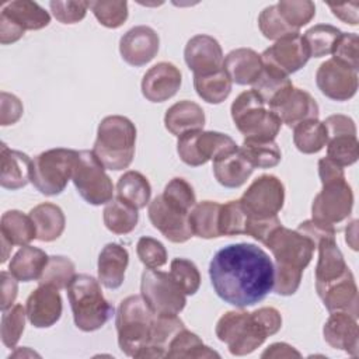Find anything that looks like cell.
I'll return each mask as SVG.
<instances>
[{
	"label": "cell",
	"instance_id": "1",
	"mask_svg": "<svg viewBox=\"0 0 359 359\" xmlns=\"http://www.w3.org/2000/svg\"><path fill=\"white\" fill-rule=\"evenodd\" d=\"M209 278L216 294L244 309L262 302L273 290L275 268L269 255L255 244H229L213 255Z\"/></svg>",
	"mask_w": 359,
	"mask_h": 359
},
{
	"label": "cell",
	"instance_id": "2",
	"mask_svg": "<svg viewBox=\"0 0 359 359\" xmlns=\"http://www.w3.org/2000/svg\"><path fill=\"white\" fill-rule=\"evenodd\" d=\"M282 327V316L275 307H261L252 313L226 311L217 321L215 332L234 356H245L259 348L265 339Z\"/></svg>",
	"mask_w": 359,
	"mask_h": 359
},
{
	"label": "cell",
	"instance_id": "3",
	"mask_svg": "<svg viewBox=\"0 0 359 359\" xmlns=\"http://www.w3.org/2000/svg\"><path fill=\"white\" fill-rule=\"evenodd\" d=\"M136 126L122 115L105 116L97 129L94 154L108 170L128 168L135 157Z\"/></svg>",
	"mask_w": 359,
	"mask_h": 359
},
{
	"label": "cell",
	"instance_id": "4",
	"mask_svg": "<svg viewBox=\"0 0 359 359\" xmlns=\"http://www.w3.org/2000/svg\"><path fill=\"white\" fill-rule=\"evenodd\" d=\"M66 290L73 320L79 330L84 332L97 331L112 317L115 309L104 297L100 280L91 275L76 273Z\"/></svg>",
	"mask_w": 359,
	"mask_h": 359
},
{
	"label": "cell",
	"instance_id": "5",
	"mask_svg": "<svg viewBox=\"0 0 359 359\" xmlns=\"http://www.w3.org/2000/svg\"><path fill=\"white\" fill-rule=\"evenodd\" d=\"M156 313L142 294L125 297L116 310L118 345L126 356L142 358L149 346Z\"/></svg>",
	"mask_w": 359,
	"mask_h": 359
},
{
	"label": "cell",
	"instance_id": "6",
	"mask_svg": "<svg viewBox=\"0 0 359 359\" xmlns=\"http://www.w3.org/2000/svg\"><path fill=\"white\" fill-rule=\"evenodd\" d=\"M230 112L236 128L244 139L275 140L282 126L280 119L266 108L252 88L243 91L233 101Z\"/></svg>",
	"mask_w": 359,
	"mask_h": 359
},
{
	"label": "cell",
	"instance_id": "7",
	"mask_svg": "<svg viewBox=\"0 0 359 359\" xmlns=\"http://www.w3.org/2000/svg\"><path fill=\"white\" fill-rule=\"evenodd\" d=\"M79 151L72 149H50L32 160L31 184L42 195L55 196L65 191L72 180Z\"/></svg>",
	"mask_w": 359,
	"mask_h": 359
},
{
	"label": "cell",
	"instance_id": "8",
	"mask_svg": "<svg viewBox=\"0 0 359 359\" xmlns=\"http://www.w3.org/2000/svg\"><path fill=\"white\" fill-rule=\"evenodd\" d=\"M72 181L80 196L90 205L100 206L114 198V184L93 150L79 151Z\"/></svg>",
	"mask_w": 359,
	"mask_h": 359
},
{
	"label": "cell",
	"instance_id": "9",
	"mask_svg": "<svg viewBox=\"0 0 359 359\" xmlns=\"http://www.w3.org/2000/svg\"><path fill=\"white\" fill-rule=\"evenodd\" d=\"M264 245L271 250L275 258V269L299 273H303L311 262L316 248V244L309 237L283 226L273 230Z\"/></svg>",
	"mask_w": 359,
	"mask_h": 359
},
{
	"label": "cell",
	"instance_id": "10",
	"mask_svg": "<svg viewBox=\"0 0 359 359\" xmlns=\"http://www.w3.org/2000/svg\"><path fill=\"white\" fill-rule=\"evenodd\" d=\"M140 294L156 314H178L187 304V294L172 280L171 275L154 268L143 271Z\"/></svg>",
	"mask_w": 359,
	"mask_h": 359
},
{
	"label": "cell",
	"instance_id": "11",
	"mask_svg": "<svg viewBox=\"0 0 359 359\" xmlns=\"http://www.w3.org/2000/svg\"><path fill=\"white\" fill-rule=\"evenodd\" d=\"M236 147L238 146L229 135L203 129L184 133L177 140V153L181 161L191 167L203 165Z\"/></svg>",
	"mask_w": 359,
	"mask_h": 359
},
{
	"label": "cell",
	"instance_id": "12",
	"mask_svg": "<svg viewBox=\"0 0 359 359\" xmlns=\"http://www.w3.org/2000/svg\"><path fill=\"white\" fill-rule=\"evenodd\" d=\"M250 219H269L278 216L285 202V187L272 174L259 175L238 199Z\"/></svg>",
	"mask_w": 359,
	"mask_h": 359
},
{
	"label": "cell",
	"instance_id": "13",
	"mask_svg": "<svg viewBox=\"0 0 359 359\" xmlns=\"http://www.w3.org/2000/svg\"><path fill=\"white\" fill-rule=\"evenodd\" d=\"M352 208L353 192L344 178L323 184L321 191L314 196L311 215L313 220L335 227L351 216Z\"/></svg>",
	"mask_w": 359,
	"mask_h": 359
},
{
	"label": "cell",
	"instance_id": "14",
	"mask_svg": "<svg viewBox=\"0 0 359 359\" xmlns=\"http://www.w3.org/2000/svg\"><path fill=\"white\" fill-rule=\"evenodd\" d=\"M323 123L328 135L327 157L341 167L355 164L359 157V142L353 119L346 115L335 114L330 115Z\"/></svg>",
	"mask_w": 359,
	"mask_h": 359
},
{
	"label": "cell",
	"instance_id": "15",
	"mask_svg": "<svg viewBox=\"0 0 359 359\" xmlns=\"http://www.w3.org/2000/svg\"><path fill=\"white\" fill-rule=\"evenodd\" d=\"M147 213L153 227L171 243H185L194 236L189 213L167 202L163 195H157L149 203Z\"/></svg>",
	"mask_w": 359,
	"mask_h": 359
},
{
	"label": "cell",
	"instance_id": "16",
	"mask_svg": "<svg viewBox=\"0 0 359 359\" xmlns=\"http://www.w3.org/2000/svg\"><path fill=\"white\" fill-rule=\"evenodd\" d=\"M316 83L330 100L348 101L358 91V72L331 57L317 69Z\"/></svg>",
	"mask_w": 359,
	"mask_h": 359
},
{
	"label": "cell",
	"instance_id": "17",
	"mask_svg": "<svg viewBox=\"0 0 359 359\" xmlns=\"http://www.w3.org/2000/svg\"><path fill=\"white\" fill-rule=\"evenodd\" d=\"M310 57L309 46L300 34L276 41L261 55L264 66L273 67L286 76L300 70Z\"/></svg>",
	"mask_w": 359,
	"mask_h": 359
},
{
	"label": "cell",
	"instance_id": "18",
	"mask_svg": "<svg viewBox=\"0 0 359 359\" xmlns=\"http://www.w3.org/2000/svg\"><path fill=\"white\" fill-rule=\"evenodd\" d=\"M160 48L157 32L147 25L130 28L119 41V52L122 59L135 67L147 65L154 59Z\"/></svg>",
	"mask_w": 359,
	"mask_h": 359
},
{
	"label": "cell",
	"instance_id": "19",
	"mask_svg": "<svg viewBox=\"0 0 359 359\" xmlns=\"http://www.w3.org/2000/svg\"><path fill=\"white\" fill-rule=\"evenodd\" d=\"M63 304L59 289L52 285H39L25 302L27 318L35 328H49L62 316Z\"/></svg>",
	"mask_w": 359,
	"mask_h": 359
},
{
	"label": "cell",
	"instance_id": "20",
	"mask_svg": "<svg viewBox=\"0 0 359 359\" xmlns=\"http://www.w3.org/2000/svg\"><path fill=\"white\" fill-rule=\"evenodd\" d=\"M184 59L189 70L194 72V76H202L222 69L224 56L217 39L199 34L187 42Z\"/></svg>",
	"mask_w": 359,
	"mask_h": 359
},
{
	"label": "cell",
	"instance_id": "21",
	"mask_svg": "<svg viewBox=\"0 0 359 359\" xmlns=\"http://www.w3.org/2000/svg\"><path fill=\"white\" fill-rule=\"evenodd\" d=\"M269 109L289 128H294L297 123L318 119L320 108L313 95L302 88L292 87L286 91Z\"/></svg>",
	"mask_w": 359,
	"mask_h": 359
},
{
	"label": "cell",
	"instance_id": "22",
	"mask_svg": "<svg viewBox=\"0 0 359 359\" xmlns=\"http://www.w3.org/2000/svg\"><path fill=\"white\" fill-rule=\"evenodd\" d=\"M180 69L170 62L151 66L142 79V94L150 102H164L172 98L181 87Z\"/></svg>",
	"mask_w": 359,
	"mask_h": 359
},
{
	"label": "cell",
	"instance_id": "23",
	"mask_svg": "<svg viewBox=\"0 0 359 359\" xmlns=\"http://www.w3.org/2000/svg\"><path fill=\"white\" fill-rule=\"evenodd\" d=\"M323 335L331 348L344 351L351 356H358L359 327L353 316L345 311H332L324 324Z\"/></svg>",
	"mask_w": 359,
	"mask_h": 359
},
{
	"label": "cell",
	"instance_id": "24",
	"mask_svg": "<svg viewBox=\"0 0 359 359\" xmlns=\"http://www.w3.org/2000/svg\"><path fill=\"white\" fill-rule=\"evenodd\" d=\"M317 294L330 313L345 311L358 318L359 296L358 286L351 269H348L339 279L324 286L321 290L317 292Z\"/></svg>",
	"mask_w": 359,
	"mask_h": 359
},
{
	"label": "cell",
	"instance_id": "25",
	"mask_svg": "<svg viewBox=\"0 0 359 359\" xmlns=\"http://www.w3.org/2000/svg\"><path fill=\"white\" fill-rule=\"evenodd\" d=\"M318 261L316 265V290L339 279L349 268L337 245L335 237H327L317 243Z\"/></svg>",
	"mask_w": 359,
	"mask_h": 359
},
{
	"label": "cell",
	"instance_id": "26",
	"mask_svg": "<svg viewBox=\"0 0 359 359\" xmlns=\"http://www.w3.org/2000/svg\"><path fill=\"white\" fill-rule=\"evenodd\" d=\"M254 167L247 161L240 147L213 158V174L224 188H238L251 177Z\"/></svg>",
	"mask_w": 359,
	"mask_h": 359
},
{
	"label": "cell",
	"instance_id": "27",
	"mask_svg": "<svg viewBox=\"0 0 359 359\" xmlns=\"http://www.w3.org/2000/svg\"><path fill=\"white\" fill-rule=\"evenodd\" d=\"M129 264V252L116 243H108L98 255V280L107 289H118L125 280V272Z\"/></svg>",
	"mask_w": 359,
	"mask_h": 359
},
{
	"label": "cell",
	"instance_id": "28",
	"mask_svg": "<svg viewBox=\"0 0 359 359\" xmlns=\"http://www.w3.org/2000/svg\"><path fill=\"white\" fill-rule=\"evenodd\" d=\"M223 67L227 72L231 83L238 86H252L262 72L264 63L261 55H258L254 49L238 48L226 55Z\"/></svg>",
	"mask_w": 359,
	"mask_h": 359
},
{
	"label": "cell",
	"instance_id": "29",
	"mask_svg": "<svg viewBox=\"0 0 359 359\" xmlns=\"http://www.w3.org/2000/svg\"><path fill=\"white\" fill-rule=\"evenodd\" d=\"M1 168L0 184L6 189H20L31 182V165L32 160L28 154L10 149L6 143H1Z\"/></svg>",
	"mask_w": 359,
	"mask_h": 359
},
{
	"label": "cell",
	"instance_id": "30",
	"mask_svg": "<svg viewBox=\"0 0 359 359\" xmlns=\"http://www.w3.org/2000/svg\"><path fill=\"white\" fill-rule=\"evenodd\" d=\"M164 126L177 137L188 132L202 130L205 126V112L202 107L194 101H178L165 111Z\"/></svg>",
	"mask_w": 359,
	"mask_h": 359
},
{
	"label": "cell",
	"instance_id": "31",
	"mask_svg": "<svg viewBox=\"0 0 359 359\" xmlns=\"http://www.w3.org/2000/svg\"><path fill=\"white\" fill-rule=\"evenodd\" d=\"M49 261L45 251L32 245H22L11 258L8 272L20 282L38 280Z\"/></svg>",
	"mask_w": 359,
	"mask_h": 359
},
{
	"label": "cell",
	"instance_id": "32",
	"mask_svg": "<svg viewBox=\"0 0 359 359\" xmlns=\"http://www.w3.org/2000/svg\"><path fill=\"white\" fill-rule=\"evenodd\" d=\"M184 328L185 324L177 314H156L150 342L142 358H165L170 342Z\"/></svg>",
	"mask_w": 359,
	"mask_h": 359
},
{
	"label": "cell",
	"instance_id": "33",
	"mask_svg": "<svg viewBox=\"0 0 359 359\" xmlns=\"http://www.w3.org/2000/svg\"><path fill=\"white\" fill-rule=\"evenodd\" d=\"M29 216L36 229V238L39 241L50 243L57 240L65 231L66 217L63 210L50 202L36 205L29 210Z\"/></svg>",
	"mask_w": 359,
	"mask_h": 359
},
{
	"label": "cell",
	"instance_id": "34",
	"mask_svg": "<svg viewBox=\"0 0 359 359\" xmlns=\"http://www.w3.org/2000/svg\"><path fill=\"white\" fill-rule=\"evenodd\" d=\"M14 21L24 31H36L49 25L50 15L38 3L29 0H15L3 4L1 13Z\"/></svg>",
	"mask_w": 359,
	"mask_h": 359
},
{
	"label": "cell",
	"instance_id": "35",
	"mask_svg": "<svg viewBox=\"0 0 359 359\" xmlns=\"http://www.w3.org/2000/svg\"><path fill=\"white\" fill-rule=\"evenodd\" d=\"M0 238L10 245H28L36 238V229L29 215L20 210H7L0 220Z\"/></svg>",
	"mask_w": 359,
	"mask_h": 359
},
{
	"label": "cell",
	"instance_id": "36",
	"mask_svg": "<svg viewBox=\"0 0 359 359\" xmlns=\"http://www.w3.org/2000/svg\"><path fill=\"white\" fill-rule=\"evenodd\" d=\"M139 209L121 198H112L104 208L102 219L105 227L114 234L130 233L139 222Z\"/></svg>",
	"mask_w": 359,
	"mask_h": 359
},
{
	"label": "cell",
	"instance_id": "37",
	"mask_svg": "<svg viewBox=\"0 0 359 359\" xmlns=\"http://www.w3.org/2000/svg\"><path fill=\"white\" fill-rule=\"evenodd\" d=\"M222 205L215 201H202L195 203L189 212V224L194 236L201 238L220 237L219 213Z\"/></svg>",
	"mask_w": 359,
	"mask_h": 359
},
{
	"label": "cell",
	"instance_id": "38",
	"mask_svg": "<svg viewBox=\"0 0 359 359\" xmlns=\"http://www.w3.org/2000/svg\"><path fill=\"white\" fill-rule=\"evenodd\" d=\"M116 195L136 209H143L150 203L151 187L149 180L139 171H126L116 182Z\"/></svg>",
	"mask_w": 359,
	"mask_h": 359
},
{
	"label": "cell",
	"instance_id": "39",
	"mask_svg": "<svg viewBox=\"0 0 359 359\" xmlns=\"http://www.w3.org/2000/svg\"><path fill=\"white\" fill-rule=\"evenodd\" d=\"M231 80L224 67L202 76H194L196 94L208 104H220L231 93Z\"/></svg>",
	"mask_w": 359,
	"mask_h": 359
},
{
	"label": "cell",
	"instance_id": "40",
	"mask_svg": "<svg viewBox=\"0 0 359 359\" xmlns=\"http://www.w3.org/2000/svg\"><path fill=\"white\" fill-rule=\"evenodd\" d=\"M292 87L293 83L289 76L269 66H264L258 79L252 83V90L259 95L266 107L275 104Z\"/></svg>",
	"mask_w": 359,
	"mask_h": 359
},
{
	"label": "cell",
	"instance_id": "41",
	"mask_svg": "<svg viewBox=\"0 0 359 359\" xmlns=\"http://www.w3.org/2000/svg\"><path fill=\"white\" fill-rule=\"evenodd\" d=\"M328 135L325 125L318 119L300 122L293 130V143L296 149L304 154H314L327 146Z\"/></svg>",
	"mask_w": 359,
	"mask_h": 359
},
{
	"label": "cell",
	"instance_id": "42",
	"mask_svg": "<svg viewBox=\"0 0 359 359\" xmlns=\"http://www.w3.org/2000/svg\"><path fill=\"white\" fill-rule=\"evenodd\" d=\"M240 150L254 168H272L282 158L280 149L275 140L244 139Z\"/></svg>",
	"mask_w": 359,
	"mask_h": 359
},
{
	"label": "cell",
	"instance_id": "43",
	"mask_svg": "<svg viewBox=\"0 0 359 359\" xmlns=\"http://www.w3.org/2000/svg\"><path fill=\"white\" fill-rule=\"evenodd\" d=\"M220 358V355L210 349L203 341L187 328L181 330L170 342L165 358Z\"/></svg>",
	"mask_w": 359,
	"mask_h": 359
},
{
	"label": "cell",
	"instance_id": "44",
	"mask_svg": "<svg viewBox=\"0 0 359 359\" xmlns=\"http://www.w3.org/2000/svg\"><path fill=\"white\" fill-rule=\"evenodd\" d=\"M342 31L330 24H317L309 28L303 38L309 46L311 57H323L332 53Z\"/></svg>",
	"mask_w": 359,
	"mask_h": 359
},
{
	"label": "cell",
	"instance_id": "45",
	"mask_svg": "<svg viewBox=\"0 0 359 359\" xmlns=\"http://www.w3.org/2000/svg\"><path fill=\"white\" fill-rule=\"evenodd\" d=\"M76 275L74 264L65 255H52L38 279L39 285H52L56 289H66Z\"/></svg>",
	"mask_w": 359,
	"mask_h": 359
},
{
	"label": "cell",
	"instance_id": "46",
	"mask_svg": "<svg viewBox=\"0 0 359 359\" xmlns=\"http://www.w3.org/2000/svg\"><path fill=\"white\" fill-rule=\"evenodd\" d=\"M25 316H27V311L20 303L13 304L10 309L3 311L1 324H0V337L4 346L10 349L15 348L25 328Z\"/></svg>",
	"mask_w": 359,
	"mask_h": 359
},
{
	"label": "cell",
	"instance_id": "47",
	"mask_svg": "<svg viewBox=\"0 0 359 359\" xmlns=\"http://www.w3.org/2000/svg\"><path fill=\"white\" fill-rule=\"evenodd\" d=\"M88 8L93 11L98 22L107 28H119L128 18V3L125 0L88 1Z\"/></svg>",
	"mask_w": 359,
	"mask_h": 359
},
{
	"label": "cell",
	"instance_id": "48",
	"mask_svg": "<svg viewBox=\"0 0 359 359\" xmlns=\"http://www.w3.org/2000/svg\"><path fill=\"white\" fill-rule=\"evenodd\" d=\"M258 27L261 34L272 41H279L285 36L300 34L297 29L292 28L280 15L276 4L265 7L258 17Z\"/></svg>",
	"mask_w": 359,
	"mask_h": 359
},
{
	"label": "cell",
	"instance_id": "49",
	"mask_svg": "<svg viewBox=\"0 0 359 359\" xmlns=\"http://www.w3.org/2000/svg\"><path fill=\"white\" fill-rule=\"evenodd\" d=\"M247 213L243 209L240 201H229L222 205L219 213V231L222 236H240L245 234Z\"/></svg>",
	"mask_w": 359,
	"mask_h": 359
},
{
	"label": "cell",
	"instance_id": "50",
	"mask_svg": "<svg viewBox=\"0 0 359 359\" xmlns=\"http://www.w3.org/2000/svg\"><path fill=\"white\" fill-rule=\"evenodd\" d=\"M282 18L294 29L300 31L316 15V6L310 0H282L276 3Z\"/></svg>",
	"mask_w": 359,
	"mask_h": 359
},
{
	"label": "cell",
	"instance_id": "51",
	"mask_svg": "<svg viewBox=\"0 0 359 359\" xmlns=\"http://www.w3.org/2000/svg\"><path fill=\"white\" fill-rule=\"evenodd\" d=\"M170 275L185 294H195L201 286L199 269L187 258H174L170 264Z\"/></svg>",
	"mask_w": 359,
	"mask_h": 359
},
{
	"label": "cell",
	"instance_id": "52",
	"mask_svg": "<svg viewBox=\"0 0 359 359\" xmlns=\"http://www.w3.org/2000/svg\"><path fill=\"white\" fill-rule=\"evenodd\" d=\"M161 195L164 196V199L167 202H170L175 208H178L184 212H188V213L196 203V196H195L194 188L191 187V184L187 180H184L181 177H175L171 181H168V184L165 185Z\"/></svg>",
	"mask_w": 359,
	"mask_h": 359
},
{
	"label": "cell",
	"instance_id": "53",
	"mask_svg": "<svg viewBox=\"0 0 359 359\" xmlns=\"http://www.w3.org/2000/svg\"><path fill=\"white\" fill-rule=\"evenodd\" d=\"M136 252L140 262L147 268H160L167 264V250L164 244L153 237H140L136 244Z\"/></svg>",
	"mask_w": 359,
	"mask_h": 359
},
{
	"label": "cell",
	"instance_id": "54",
	"mask_svg": "<svg viewBox=\"0 0 359 359\" xmlns=\"http://www.w3.org/2000/svg\"><path fill=\"white\" fill-rule=\"evenodd\" d=\"M332 59L349 66L351 69H359V38L353 32H342L332 50Z\"/></svg>",
	"mask_w": 359,
	"mask_h": 359
},
{
	"label": "cell",
	"instance_id": "55",
	"mask_svg": "<svg viewBox=\"0 0 359 359\" xmlns=\"http://www.w3.org/2000/svg\"><path fill=\"white\" fill-rule=\"evenodd\" d=\"M50 11L53 17L62 22V24H76L81 21L88 8V1H74V0H67V1H50L49 3Z\"/></svg>",
	"mask_w": 359,
	"mask_h": 359
},
{
	"label": "cell",
	"instance_id": "56",
	"mask_svg": "<svg viewBox=\"0 0 359 359\" xmlns=\"http://www.w3.org/2000/svg\"><path fill=\"white\" fill-rule=\"evenodd\" d=\"M24 112L22 102L14 94L1 91L0 93V125L8 126L18 122Z\"/></svg>",
	"mask_w": 359,
	"mask_h": 359
},
{
	"label": "cell",
	"instance_id": "57",
	"mask_svg": "<svg viewBox=\"0 0 359 359\" xmlns=\"http://www.w3.org/2000/svg\"><path fill=\"white\" fill-rule=\"evenodd\" d=\"M280 226H282V222L279 220L278 216H273L269 219H250L247 216L245 234L265 244L268 237L272 234V231Z\"/></svg>",
	"mask_w": 359,
	"mask_h": 359
},
{
	"label": "cell",
	"instance_id": "58",
	"mask_svg": "<svg viewBox=\"0 0 359 359\" xmlns=\"http://www.w3.org/2000/svg\"><path fill=\"white\" fill-rule=\"evenodd\" d=\"M297 231L306 237H309L316 245L320 240L327 238V237H335L337 230L332 226H327L323 223H318L313 219L304 220L297 226Z\"/></svg>",
	"mask_w": 359,
	"mask_h": 359
},
{
	"label": "cell",
	"instance_id": "59",
	"mask_svg": "<svg viewBox=\"0 0 359 359\" xmlns=\"http://www.w3.org/2000/svg\"><path fill=\"white\" fill-rule=\"evenodd\" d=\"M0 290H1V302L0 307L1 311L10 309L17 297L18 293V286H17V279L6 271H1L0 273Z\"/></svg>",
	"mask_w": 359,
	"mask_h": 359
},
{
	"label": "cell",
	"instance_id": "60",
	"mask_svg": "<svg viewBox=\"0 0 359 359\" xmlns=\"http://www.w3.org/2000/svg\"><path fill=\"white\" fill-rule=\"evenodd\" d=\"M318 175L321 180V184L345 178L344 167H341L339 164H337L328 157H323L318 160Z\"/></svg>",
	"mask_w": 359,
	"mask_h": 359
},
{
	"label": "cell",
	"instance_id": "61",
	"mask_svg": "<svg viewBox=\"0 0 359 359\" xmlns=\"http://www.w3.org/2000/svg\"><path fill=\"white\" fill-rule=\"evenodd\" d=\"M24 29L18 27L14 21L0 14V42L1 45H8L17 42L24 35Z\"/></svg>",
	"mask_w": 359,
	"mask_h": 359
},
{
	"label": "cell",
	"instance_id": "62",
	"mask_svg": "<svg viewBox=\"0 0 359 359\" xmlns=\"http://www.w3.org/2000/svg\"><path fill=\"white\" fill-rule=\"evenodd\" d=\"M328 7L332 10V14L341 21L349 25H358V8H359L358 1H351L344 4H328Z\"/></svg>",
	"mask_w": 359,
	"mask_h": 359
},
{
	"label": "cell",
	"instance_id": "63",
	"mask_svg": "<svg viewBox=\"0 0 359 359\" xmlns=\"http://www.w3.org/2000/svg\"><path fill=\"white\" fill-rule=\"evenodd\" d=\"M262 358H300V352L296 351L293 346L285 342H275L268 346V349L261 355Z\"/></svg>",
	"mask_w": 359,
	"mask_h": 359
}]
</instances>
